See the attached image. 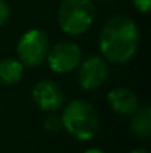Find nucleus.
<instances>
[{
	"instance_id": "1",
	"label": "nucleus",
	"mask_w": 151,
	"mask_h": 153,
	"mask_svg": "<svg viewBox=\"0 0 151 153\" xmlns=\"http://www.w3.org/2000/svg\"><path fill=\"white\" fill-rule=\"evenodd\" d=\"M139 30L136 22L126 15L110 18L99 33L101 56L114 64L130 61L138 49Z\"/></svg>"
},
{
	"instance_id": "2",
	"label": "nucleus",
	"mask_w": 151,
	"mask_h": 153,
	"mask_svg": "<svg viewBox=\"0 0 151 153\" xmlns=\"http://www.w3.org/2000/svg\"><path fill=\"white\" fill-rule=\"evenodd\" d=\"M64 129L79 141L92 140L99 129V116L96 108L86 100H71L62 110Z\"/></svg>"
},
{
	"instance_id": "3",
	"label": "nucleus",
	"mask_w": 151,
	"mask_h": 153,
	"mask_svg": "<svg viewBox=\"0 0 151 153\" xmlns=\"http://www.w3.org/2000/svg\"><path fill=\"white\" fill-rule=\"evenodd\" d=\"M95 15L92 0H62L58 7V24L65 34L80 36L92 27Z\"/></svg>"
},
{
	"instance_id": "4",
	"label": "nucleus",
	"mask_w": 151,
	"mask_h": 153,
	"mask_svg": "<svg viewBox=\"0 0 151 153\" xmlns=\"http://www.w3.org/2000/svg\"><path fill=\"white\" fill-rule=\"evenodd\" d=\"M50 43L45 31L31 28L25 31L16 45V56L24 67H39L46 61Z\"/></svg>"
},
{
	"instance_id": "5",
	"label": "nucleus",
	"mask_w": 151,
	"mask_h": 153,
	"mask_svg": "<svg viewBox=\"0 0 151 153\" xmlns=\"http://www.w3.org/2000/svg\"><path fill=\"white\" fill-rule=\"evenodd\" d=\"M83 59V53L80 46L71 40H62L56 45L50 46L46 61L53 73L65 74L79 67Z\"/></svg>"
},
{
	"instance_id": "6",
	"label": "nucleus",
	"mask_w": 151,
	"mask_h": 153,
	"mask_svg": "<svg viewBox=\"0 0 151 153\" xmlns=\"http://www.w3.org/2000/svg\"><path fill=\"white\" fill-rule=\"evenodd\" d=\"M77 82L85 91H95L107 82L110 76L108 61L101 55H91L79 64Z\"/></svg>"
},
{
	"instance_id": "7",
	"label": "nucleus",
	"mask_w": 151,
	"mask_h": 153,
	"mask_svg": "<svg viewBox=\"0 0 151 153\" xmlns=\"http://www.w3.org/2000/svg\"><path fill=\"white\" fill-rule=\"evenodd\" d=\"M31 97L34 104L46 113L58 111L65 104V94L64 89L53 80H40L34 85L31 91Z\"/></svg>"
},
{
	"instance_id": "8",
	"label": "nucleus",
	"mask_w": 151,
	"mask_h": 153,
	"mask_svg": "<svg viewBox=\"0 0 151 153\" xmlns=\"http://www.w3.org/2000/svg\"><path fill=\"white\" fill-rule=\"evenodd\" d=\"M107 102L114 113L122 116H130L139 107V100L136 94L132 89L124 86L111 89L107 95Z\"/></svg>"
},
{
	"instance_id": "9",
	"label": "nucleus",
	"mask_w": 151,
	"mask_h": 153,
	"mask_svg": "<svg viewBox=\"0 0 151 153\" xmlns=\"http://www.w3.org/2000/svg\"><path fill=\"white\" fill-rule=\"evenodd\" d=\"M24 76V65L18 58H1L0 59V83L6 86L16 85Z\"/></svg>"
},
{
	"instance_id": "10",
	"label": "nucleus",
	"mask_w": 151,
	"mask_h": 153,
	"mask_svg": "<svg viewBox=\"0 0 151 153\" xmlns=\"http://www.w3.org/2000/svg\"><path fill=\"white\" fill-rule=\"evenodd\" d=\"M130 131L135 137L141 140H148L151 137V110L148 105L138 107L135 113L130 114Z\"/></svg>"
},
{
	"instance_id": "11",
	"label": "nucleus",
	"mask_w": 151,
	"mask_h": 153,
	"mask_svg": "<svg viewBox=\"0 0 151 153\" xmlns=\"http://www.w3.org/2000/svg\"><path fill=\"white\" fill-rule=\"evenodd\" d=\"M43 126H45V129H46V131H49V132H59L61 129H64L61 114H56V111L49 113V114L45 117Z\"/></svg>"
},
{
	"instance_id": "12",
	"label": "nucleus",
	"mask_w": 151,
	"mask_h": 153,
	"mask_svg": "<svg viewBox=\"0 0 151 153\" xmlns=\"http://www.w3.org/2000/svg\"><path fill=\"white\" fill-rule=\"evenodd\" d=\"M133 7L141 13H148L151 9V0H132Z\"/></svg>"
},
{
	"instance_id": "13",
	"label": "nucleus",
	"mask_w": 151,
	"mask_h": 153,
	"mask_svg": "<svg viewBox=\"0 0 151 153\" xmlns=\"http://www.w3.org/2000/svg\"><path fill=\"white\" fill-rule=\"evenodd\" d=\"M9 15H10L9 4L4 0H0V27L3 24H6V21L9 19Z\"/></svg>"
},
{
	"instance_id": "14",
	"label": "nucleus",
	"mask_w": 151,
	"mask_h": 153,
	"mask_svg": "<svg viewBox=\"0 0 151 153\" xmlns=\"http://www.w3.org/2000/svg\"><path fill=\"white\" fill-rule=\"evenodd\" d=\"M83 153H105V152L98 149V147H92V149H88L86 152H83Z\"/></svg>"
},
{
	"instance_id": "15",
	"label": "nucleus",
	"mask_w": 151,
	"mask_h": 153,
	"mask_svg": "<svg viewBox=\"0 0 151 153\" xmlns=\"http://www.w3.org/2000/svg\"><path fill=\"white\" fill-rule=\"evenodd\" d=\"M129 153H150L147 149H142V147H138V149H133L132 152H129Z\"/></svg>"
}]
</instances>
